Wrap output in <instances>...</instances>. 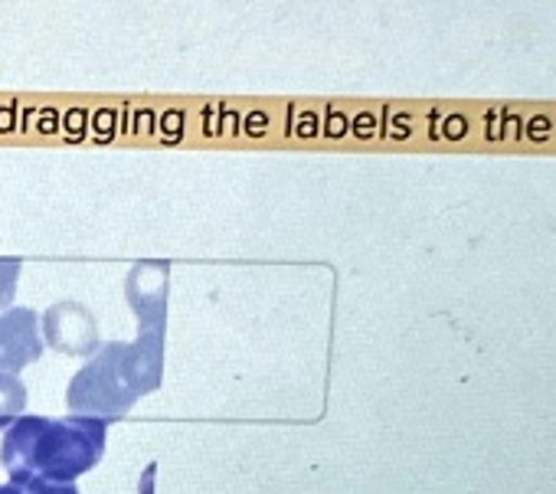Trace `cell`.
Segmentation results:
<instances>
[{
  "mask_svg": "<svg viewBox=\"0 0 556 494\" xmlns=\"http://www.w3.org/2000/svg\"><path fill=\"white\" fill-rule=\"evenodd\" d=\"M40 334H43V344H50L53 351L70 354V357H92L102 347L99 325H96L92 312L76 302L53 305L40 318Z\"/></svg>",
  "mask_w": 556,
  "mask_h": 494,
  "instance_id": "cell-3",
  "label": "cell"
},
{
  "mask_svg": "<svg viewBox=\"0 0 556 494\" xmlns=\"http://www.w3.org/2000/svg\"><path fill=\"white\" fill-rule=\"evenodd\" d=\"M0 494H79L76 481H47V478H11L0 484Z\"/></svg>",
  "mask_w": 556,
  "mask_h": 494,
  "instance_id": "cell-8",
  "label": "cell"
},
{
  "mask_svg": "<svg viewBox=\"0 0 556 494\" xmlns=\"http://www.w3.org/2000/svg\"><path fill=\"white\" fill-rule=\"evenodd\" d=\"M167 279H170L167 263H138L128 273L125 299H128L131 312L138 315L141 331L167 328Z\"/></svg>",
  "mask_w": 556,
  "mask_h": 494,
  "instance_id": "cell-4",
  "label": "cell"
},
{
  "mask_svg": "<svg viewBox=\"0 0 556 494\" xmlns=\"http://www.w3.org/2000/svg\"><path fill=\"white\" fill-rule=\"evenodd\" d=\"M27 409V383L17 373H0V429H11Z\"/></svg>",
  "mask_w": 556,
  "mask_h": 494,
  "instance_id": "cell-7",
  "label": "cell"
},
{
  "mask_svg": "<svg viewBox=\"0 0 556 494\" xmlns=\"http://www.w3.org/2000/svg\"><path fill=\"white\" fill-rule=\"evenodd\" d=\"M109 422L92 416H21L0 445V461L11 478H47L76 481L92 471L105 452Z\"/></svg>",
  "mask_w": 556,
  "mask_h": 494,
  "instance_id": "cell-1",
  "label": "cell"
},
{
  "mask_svg": "<svg viewBox=\"0 0 556 494\" xmlns=\"http://www.w3.org/2000/svg\"><path fill=\"white\" fill-rule=\"evenodd\" d=\"M125 367L135 396H148L164 380V331H138V341L125 347Z\"/></svg>",
  "mask_w": 556,
  "mask_h": 494,
  "instance_id": "cell-6",
  "label": "cell"
},
{
  "mask_svg": "<svg viewBox=\"0 0 556 494\" xmlns=\"http://www.w3.org/2000/svg\"><path fill=\"white\" fill-rule=\"evenodd\" d=\"M40 318L30 308H8L0 315V373H17L43 357Z\"/></svg>",
  "mask_w": 556,
  "mask_h": 494,
  "instance_id": "cell-5",
  "label": "cell"
},
{
  "mask_svg": "<svg viewBox=\"0 0 556 494\" xmlns=\"http://www.w3.org/2000/svg\"><path fill=\"white\" fill-rule=\"evenodd\" d=\"M21 259H0V312H8V305L17 295V282H21Z\"/></svg>",
  "mask_w": 556,
  "mask_h": 494,
  "instance_id": "cell-9",
  "label": "cell"
},
{
  "mask_svg": "<svg viewBox=\"0 0 556 494\" xmlns=\"http://www.w3.org/2000/svg\"><path fill=\"white\" fill-rule=\"evenodd\" d=\"M125 347L122 341L115 344H102L89 364L70 380L66 390V403L73 409V416H92L102 422H112L118 416H125L135 406V387L125 367Z\"/></svg>",
  "mask_w": 556,
  "mask_h": 494,
  "instance_id": "cell-2",
  "label": "cell"
}]
</instances>
